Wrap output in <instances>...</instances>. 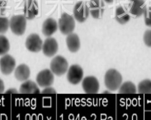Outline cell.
Returning <instances> with one entry per match:
<instances>
[{"instance_id":"cell-1","label":"cell","mask_w":151,"mask_h":120,"mask_svg":"<svg viewBox=\"0 0 151 120\" xmlns=\"http://www.w3.org/2000/svg\"><path fill=\"white\" fill-rule=\"evenodd\" d=\"M123 81L122 74L115 69H110L105 74L104 84L107 89L116 91L120 88Z\"/></svg>"},{"instance_id":"cell-2","label":"cell","mask_w":151,"mask_h":120,"mask_svg":"<svg viewBox=\"0 0 151 120\" xmlns=\"http://www.w3.org/2000/svg\"><path fill=\"white\" fill-rule=\"evenodd\" d=\"M69 64L67 60L61 56L53 58L50 62V70L52 72L58 76L65 74L68 70Z\"/></svg>"},{"instance_id":"cell-3","label":"cell","mask_w":151,"mask_h":120,"mask_svg":"<svg viewBox=\"0 0 151 120\" xmlns=\"http://www.w3.org/2000/svg\"><path fill=\"white\" fill-rule=\"evenodd\" d=\"M10 28L17 36L24 34L26 28V18L24 15H15L10 20Z\"/></svg>"},{"instance_id":"cell-4","label":"cell","mask_w":151,"mask_h":120,"mask_svg":"<svg viewBox=\"0 0 151 120\" xmlns=\"http://www.w3.org/2000/svg\"><path fill=\"white\" fill-rule=\"evenodd\" d=\"M58 26L60 31L64 35L72 33L75 28V22L73 17L67 13L62 14L59 20Z\"/></svg>"},{"instance_id":"cell-5","label":"cell","mask_w":151,"mask_h":120,"mask_svg":"<svg viewBox=\"0 0 151 120\" xmlns=\"http://www.w3.org/2000/svg\"><path fill=\"white\" fill-rule=\"evenodd\" d=\"M89 8L84 1H80L75 4L73 9L74 17L79 23H83L89 17Z\"/></svg>"},{"instance_id":"cell-6","label":"cell","mask_w":151,"mask_h":120,"mask_svg":"<svg viewBox=\"0 0 151 120\" xmlns=\"http://www.w3.org/2000/svg\"><path fill=\"white\" fill-rule=\"evenodd\" d=\"M83 70L78 65H73L68 71L67 79L69 83L73 85L78 84L83 78Z\"/></svg>"},{"instance_id":"cell-7","label":"cell","mask_w":151,"mask_h":120,"mask_svg":"<svg viewBox=\"0 0 151 120\" xmlns=\"http://www.w3.org/2000/svg\"><path fill=\"white\" fill-rule=\"evenodd\" d=\"M16 66L15 59L9 54H6L0 59V70L4 75H9L14 70Z\"/></svg>"},{"instance_id":"cell-8","label":"cell","mask_w":151,"mask_h":120,"mask_svg":"<svg viewBox=\"0 0 151 120\" xmlns=\"http://www.w3.org/2000/svg\"><path fill=\"white\" fill-rule=\"evenodd\" d=\"M36 81L41 87H48L54 82V76L51 70L46 69L41 71L37 76Z\"/></svg>"},{"instance_id":"cell-9","label":"cell","mask_w":151,"mask_h":120,"mask_svg":"<svg viewBox=\"0 0 151 120\" xmlns=\"http://www.w3.org/2000/svg\"><path fill=\"white\" fill-rule=\"evenodd\" d=\"M83 89L86 93H96L100 89V84L94 76H90L86 77L82 82Z\"/></svg>"},{"instance_id":"cell-10","label":"cell","mask_w":151,"mask_h":120,"mask_svg":"<svg viewBox=\"0 0 151 120\" xmlns=\"http://www.w3.org/2000/svg\"><path fill=\"white\" fill-rule=\"evenodd\" d=\"M42 41L37 34H32L28 36L26 41V48L30 52H40L42 48Z\"/></svg>"},{"instance_id":"cell-11","label":"cell","mask_w":151,"mask_h":120,"mask_svg":"<svg viewBox=\"0 0 151 120\" xmlns=\"http://www.w3.org/2000/svg\"><path fill=\"white\" fill-rule=\"evenodd\" d=\"M89 8L92 17L95 19H100L104 12L105 5L102 0H91Z\"/></svg>"},{"instance_id":"cell-12","label":"cell","mask_w":151,"mask_h":120,"mask_svg":"<svg viewBox=\"0 0 151 120\" xmlns=\"http://www.w3.org/2000/svg\"><path fill=\"white\" fill-rule=\"evenodd\" d=\"M43 54L47 57H50L55 55L58 50V45L54 38L47 39L42 45Z\"/></svg>"},{"instance_id":"cell-13","label":"cell","mask_w":151,"mask_h":120,"mask_svg":"<svg viewBox=\"0 0 151 120\" xmlns=\"http://www.w3.org/2000/svg\"><path fill=\"white\" fill-rule=\"evenodd\" d=\"M146 4L144 0H131L129 3V11L136 17H141L146 10Z\"/></svg>"},{"instance_id":"cell-14","label":"cell","mask_w":151,"mask_h":120,"mask_svg":"<svg viewBox=\"0 0 151 120\" xmlns=\"http://www.w3.org/2000/svg\"><path fill=\"white\" fill-rule=\"evenodd\" d=\"M24 17L27 20H32L38 14V4L35 0H27L24 7Z\"/></svg>"},{"instance_id":"cell-15","label":"cell","mask_w":151,"mask_h":120,"mask_svg":"<svg viewBox=\"0 0 151 120\" xmlns=\"http://www.w3.org/2000/svg\"><path fill=\"white\" fill-rule=\"evenodd\" d=\"M58 29V24L57 21L52 18L46 19L43 23L42 32L46 37H50L53 35Z\"/></svg>"},{"instance_id":"cell-16","label":"cell","mask_w":151,"mask_h":120,"mask_svg":"<svg viewBox=\"0 0 151 120\" xmlns=\"http://www.w3.org/2000/svg\"><path fill=\"white\" fill-rule=\"evenodd\" d=\"M30 75V71L29 67L26 64H21L15 70V78L21 82L27 81Z\"/></svg>"},{"instance_id":"cell-17","label":"cell","mask_w":151,"mask_h":120,"mask_svg":"<svg viewBox=\"0 0 151 120\" xmlns=\"http://www.w3.org/2000/svg\"><path fill=\"white\" fill-rule=\"evenodd\" d=\"M66 43L69 50L72 52H76L80 48V40L77 34L71 33L66 38Z\"/></svg>"},{"instance_id":"cell-18","label":"cell","mask_w":151,"mask_h":120,"mask_svg":"<svg viewBox=\"0 0 151 120\" xmlns=\"http://www.w3.org/2000/svg\"><path fill=\"white\" fill-rule=\"evenodd\" d=\"M19 92L21 93H40L37 85L32 81H26L21 85Z\"/></svg>"},{"instance_id":"cell-19","label":"cell","mask_w":151,"mask_h":120,"mask_svg":"<svg viewBox=\"0 0 151 120\" xmlns=\"http://www.w3.org/2000/svg\"><path fill=\"white\" fill-rule=\"evenodd\" d=\"M130 15L123 6H120L116 8L115 20L118 23L121 25H124L130 20Z\"/></svg>"},{"instance_id":"cell-20","label":"cell","mask_w":151,"mask_h":120,"mask_svg":"<svg viewBox=\"0 0 151 120\" xmlns=\"http://www.w3.org/2000/svg\"><path fill=\"white\" fill-rule=\"evenodd\" d=\"M118 92L119 93H135L137 89L133 82L127 81L121 85Z\"/></svg>"},{"instance_id":"cell-21","label":"cell","mask_w":151,"mask_h":120,"mask_svg":"<svg viewBox=\"0 0 151 120\" xmlns=\"http://www.w3.org/2000/svg\"><path fill=\"white\" fill-rule=\"evenodd\" d=\"M139 93H151V81L145 79L140 82L138 85Z\"/></svg>"},{"instance_id":"cell-22","label":"cell","mask_w":151,"mask_h":120,"mask_svg":"<svg viewBox=\"0 0 151 120\" xmlns=\"http://www.w3.org/2000/svg\"><path fill=\"white\" fill-rule=\"evenodd\" d=\"M10 49V43L8 39L4 36L0 35V56L5 55Z\"/></svg>"},{"instance_id":"cell-23","label":"cell","mask_w":151,"mask_h":120,"mask_svg":"<svg viewBox=\"0 0 151 120\" xmlns=\"http://www.w3.org/2000/svg\"><path fill=\"white\" fill-rule=\"evenodd\" d=\"M10 26V21L7 17L0 16V34L6 32Z\"/></svg>"},{"instance_id":"cell-24","label":"cell","mask_w":151,"mask_h":120,"mask_svg":"<svg viewBox=\"0 0 151 120\" xmlns=\"http://www.w3.org/2000/svg\"><path fill=\"white\" fill-rule=\"evenodd\" d=\"M145 22L147 26L151 28V7L146 8L144 13Z\"/></svg>"},{"instance_id":"cell-25","label":"cell","mask_w":151,"mask_h":120,"mask_svg":"<svg viewBox=\"0 0 151 120\" xmlns=\"http://www.w3.org/2000/svg\"><path fill=\"white\" fill-rule=\"evenodd\" d=\"M143 40L147 47L151 48V30L145 31L143 36Z\"/></svg>"},{"instance_id":"cell-26","label":"cell","mask_w":151,"mask_h":120,"mask_svg":"<svg viewBox=\"0 0 151 120\" xmlns=\"http://www.w3.org/2000/svg\"><path fill=\"white\" fill-rule=\"evenodd\" d=\"M6 5V0H0V14H3L5 11Z\"/></svg>"},{"instance_id":"cell-27","label":"cell","mask_w":151,"mask_h":120,"mask_svg":"<svg viewBox=\"0 0 151 120\" xmlns=\"http://www.w3.org/2000/svg\"><path fill=\"white\" fill-rule=\"evenodd\" d=\"M42 93H56V91L53 89L52 88H51V87H47V88H46L45 90H42Z\"/></svg>"},{"instance_id":"cell-28","label":"cell","mask_w":151,"mask_h":120,"mask_svg":"<svg viewBox=\"0 0 151 120\" xmlns=\"http://www.w3.org/2000/svg\"><path fill=\"white\" fill-rule=\"evenodd\" d=\"M5 89V86L4 82L3 81L2 79H0V93H2L4 92Z\"/></svg>"},{"instance_id":"cell-29","label":"cell","mask_w":151,"mask_h":120,"mask_svg":"<svg viewBox=\"0 0 151 120\" xmlns=\"http://www.w3.org/2000/svg\"><path fill=\"white\" fill-rule=\"evenodd\" d=\"M18 93V91L17 90H16L15 89H10V90H8L6 92V93Z\"/></svg>"},{"instance_id":"cell-30","label":"cell","mask_w":151,"mask_h":120,"mask_svg":"<svg viewBox=\"0 0 151 120\" xmlns=\"http://www.w3.org/2000/svg\"><path fill=\"white\" fill-rule=\"evenodd\" d=\"M104 1L107 3H113L114 0H104Z\"/></svg>"}]
</instances>
